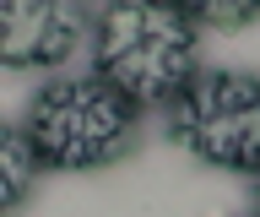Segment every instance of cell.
Here are the masks:
<instances>
[{
    "instance_id": "1",
    "label": "cell",
    "mask_w": 260,
    "mask_h": 217,
    "mask_svg": "<svg viewBox=\"0 0 260 217\" xmlns=\"http://www.w3.org/2000/svg\"><path fill=\"white\" fill-rule=\"evenodd\" d=\"M195 49L201 27L190 22V11L174 6H109L92 22V71L136 109L146 103L174 109L179 92L201 76Z\"/></svg>"
},
{
    "instance_id": "2",
    "label": "cell",
    "mask_w": 260,
    "mask_h": 217,
    "mask_svg": "<svg viewBox=\"0 0 260 217\" xmlns=\"http://www.w3.org/2000/svg\"><path fill=\"white\" fill-rule=\"evenodd\" d=\"M32 147L44 158V168H60V174H92V168L119 163L130 147H136V131H141V109L114 92L98 71L87 76H60L49 82L27 109Z\"/></svg>"
},
{
    "instance_id": "3",
    "label": "cell",
    "mask_w": 260,
    "mask_h": 217,
    "mask_svg": "<svg viewBox=\"0 0 260 217\" xmlns=\"http://www.w3.org/2000/svg\"><path fill=\"white\" fill-rule=\"evenodd\" d=\"M168 136L217 174L260 179V76L201 71L168 109Z\"/></svg>"
},
{
    "instance_id": "4",
    "label": "cell",
    "mask_w": 260,
    "mask_h": 217,
    "mask_svg": "<svg viewBox=\"0 0 260 217\" xmlns=\"http://www.w3.org/2000/svg\"><path fill=\"white\" fill-rule=\"evenodd\" d=\"M92 22L71 0H16L0 22V60L11 71H54L81 44H92Z\"/></svg>"
},
{
    "instance_id": "5",
    "label": "cell",
    "mask_w": 260,
    "mask_h": 217,
    "mask_svg": "<svg viewBox=\"0 0 260 217\" xmlns=\"http://www.w3.org/2000/svg\"><path fill=\"white\" fill-rule=\"evenodd\" d=\"M38 179H44V158L32 147V136L22 125H11L6 131V212H16Z\"/></svg>"
},
{
    "instance_id": "6",
    "label": "cell",
    "mask_w": 260,
    "mask_h": 217,
    "mask_svg": "<svg viewBox=\"0 0 260 217\" xmlns=\"http://www.w3.org/2000/svg\"><path fill=\"white\" fill-rule=\"evenodd\" d=\"M255 17H260V6H201V11H190L195 27H244Z\"/></svg>"
},
{
    "instance_id": "7",
    "label": "cell",
    "mask_w": 260,
    "mask_h": 217,
    "mask_svg": "<svg viewBox=\"0 0 260 217\" xmlns=\"http://www.w3.org/2000/svg\"><path fill=\"white\" fill-rule=\"evenodd\" d=\"M255 217H260V179H255Z\"/></svg>"
}]
</instances>
